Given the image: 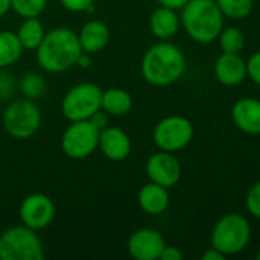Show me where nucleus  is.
<instances>
[{
	"label": "nucleus",
	"instance_id": "nucleus-8",
	"mask_svg": "<svg viewBox=\"0 0 260 260\" xmlns=\"http://www.w3.org/2000/svg\"><path fill=\"white\" fill-rule=\"evenodd\" d=\"M154 143L160 151L178 152L193 139V125L184 116H168L154 128Z\"/></svg>",
	"mask_w": 260,
	"mask_h": 260
},
{
	"label": "nucleus",
	"instance_id": "nucleus-28",
	"mask_svg": "<svg viewBox=\"0 0 260 260\" xmlns=\"http://www.w3.org/2000/svg\"><path fill=\"white\" fill-rule=\"evenodd\" d=\"M61 5L72 12H93L94 0H59Z\"/></svg>",
	"mask_w": 260,
	"mask_h": 260
},
{
	"label": "nucleus",
	"instance_id": "nucleus-31",
	"mask_svg": "<svg viewBox=\"0 0 260 260\" xmlns=\"http://www.w3.org/2000/svg\"><path fill=\"white\" fill-rule=\"evenodd\" d=\"M161 260H181L183 259V253L178 247H174V245H166L161 251Z\"/></svg>",
	"mask_w": 260,
	"mask_h": 260
},
{
	"label": "nucleus",
	"instance_id": "nucleus-3",
	"mask_svg": "<svg viewBox=\"0 0 260 260\" xmlns=\"http://www.w3.org/2000/svg\"><path fill=\"white\" fill-rule=\"evenodd\" d=\"M181 23L193 41L209 44L224 29V14L216 0H190L183 8Z\"/></svg>",
	"mask_w": 260,
	"mask_h": 260
},
{
	"label": "nucleus",
	"instance_id": "nucleus-29",
	"mask_svg": "<svg viewBox=\"0 0 260 260\" xmlns=\"http://www.w3.org/2000/svg\"><path fill=\"white\" fill-rule=\"evenodd\" d=\"M247 76H250L253 82L260 85V50L254 52L247 61Z\"/></svg>",
	"mask_w": 260,
	"mask_h": 260
},
{
	"label": "nucleus",
	"instance_id": "nucleus-14",
	"mask_svg": "<svg viewBox=\"0 0 260 260\" xmlns=\"http://www.w3.org/2000/svg\"><path fill=\"white\" fill-rule=\"evenodd\" d=\"M215 76L216 79L227 87L239 85L247 78V62L239 56V53H225L215 62Z\"/></svg>",
	"mask_w": 260,
	"mask_h": 260
},
{
	"label": "nucleus",
	"instance_id": "nucleus-20",
	"mask_svg": "<svg viewBox=\"0 0 260 260\" xmlns=\"http://www.w3.org/2000/svg\"><path fill=\"white\" fill-rule=\"evenodd\" d=\"M44 35H46L44 27L37 17L24 18V21L20 24L18 32H17V37H18L23 49H29V50H34V49L37 50V47L43 41Z\"/></svg>",
	"mask_w": 260,
	"mask_h": 260
},
{
	"label": "nucleus",
	"instance_id": "nucleus-5",
	"mask_svg": "<svg viewBox=\"0 0 260 260\" xmlns=\"http://www.w3.org/2000/svg\"><path fill=\"white\" fill-rule=\"evenodd\" d=\"M0 259L2 260H43L44 248L35 230L15 225L0 235Z\"/></svg>",
	"mask_w": 260,
	"mask_h": 260
},
{
	"label": "nucleus",
	"instance_id": "nucleus-23",
	"mask_svg": "<svg viewBox=\"0 0 260 260\" xmlns=\"http://www.w3.org/2000/svg\"><path fill=\"white\" fill-rule=\"evenodd\" d=\"M216 3L224 17L232 20H242L253 9V0H216Z\"/></svg>",
	"mask_w": 260,
	"mask_h": 260
},
{
	"label": "nucleus",
	"instance_id": "nucleus-24",
	"mask_svg": "<svg viewBox=\"0 0 260 260\" xmlns=\"http://www.w3.org/2000/svg\"><path fill=\"white\" fill-rule=\"evenodd\" d=\"M20 90L27 99H37L46 91V79L35 72L24 75L20 81Z\"/></svg>",
	"mask_w": 260,
	"mask_h": 260
},
{
	"label": "nucleus",
	"instance_id": "nucleus-18",
	"mask_svg": "<svg viewBox=\"0 0 260 260\" xmlns=\"http://www.w3.org/2000/svg\"><path fill=\"white\" fill-rule=\"evenodd\" d=\"M149 26L152 34L158 38V40H169L172 38L180 27V18L175 14V9L166 8V6H160L157 8L149 20Z\"/></svg>",
	"mask_w": 260,
	"mask_h": 260
},
{
	"label": "nucleus",
	"instance_id": "nucleus-7",
	"mask_svg": "<svg viewBox=\"0 0 260 260\" xmlns=\"http://www.w3.org/2000/svg\"><path fill=\"white\" fill-rule=\"evenodd\" d=\"M102 90L93 82H82L72 87L62 102L61 111L70 122L88 120L98 110H101Z\"/></svg>",
	"mask_w": 260,
	"mask_h": 260
},
{
	"label": "nucleus",
	"instance_id": "nucleus-17",
	"mask_svg": "<svg viewBox=\"0 0 260 260\" xmlns=\"http://www.w3.org/2000/svg\"><path fill=\"white\" fill-rule=\"evenodd\" d=\"M139 204L148 215H161L169 206L168 187L152 181L145 184L139 192Z\"/></svg>",
	"mask_w": 260,
	"mask_h": 260
},
{
	"label": "nucleus",
	"instance_id": "nucleus-33",
	"mask_svg": "<svg viewBox=\"0 0 260 260\" xmlns=\"http://www.w3.org/2000/svg\"><path fill=\"white\" fill-rule=\"evenodd\" d=\"M75 66H78V67H81V69H88V67L91 66V56H90V53L82 50V52L79 53V56H78Z\"/></svg>",
	"mask_w": 260,
	"mask_h": 260
},
{
	"label": "nucleus",
	"instance_id": "nucleus-36",
	"mask_svg": "<svg viewBox=\"0 0 260 260\" xmlns=\"http://www.w3.org/2000/svg\"><path fill=\"white\" fill-rule=\"evenodd\" d=\"M257 259L260 260V251H259V253H257Z\"/></svg>",
	"mask_w": 260,
	"mask_h": 260
},
{
	"label": "nucleus",
	"instance_id": "nucleus-26",
	"mask_svg": "<svg viewBox=\"0 0 260 260\" xmlns=\"http://www.w3.org/2000/svg\"><path fill=\"white\" fill-rule=\"evenodd\" d=\"M245 206L250 215L260 219V181H257L253 187H250L245 198Z\"/></svg>",
	"mask_w": 260,
	"mask_h": 260
},
{
	"label": "nucleus",
	"instance_id": "nucleus-25",
	"mask_svg": "<svg viewBox=\"0 0 260 260\" xmlns=\"http://www.w3.org/2000/svg\"><path fill=\"white\" fill-rule=\"evenodd\" d=\"M46 3L47 0H11V8L20 17L32 18L38 17L44 11Z\"/></svg>",
	"mask_w": 260,
	"mask_h": 260
},
{
	"label": "nucleus",
	"instance_id": "nucleus-9",
	"mask_svg": "<svg viewBox=\"0 0 260 260\" xmlns=\"http://www.w3.org/2000/svg\"><path fill=\"white\" fill-rule=\"evenodd\" d=\"M101 131L90 120L72 122L61 139V148L70 158H85L91 155L99 146Z\"/></svg>",
	"mask_w": 260,
	"mask_h": 260
},
{
	"label": "nucleus",
	"instance_id": "nucleus-1",
	"mask_svg": "<svg viewBox=\"0 0 260 260\" xmlns=\"http://www.w3.org/2000/svg\"><path fill=\"white\" fill-rule=\"evenodd\" d=\"M140 69L148 84L166 87L183 76L186 70V56L180 47L165 40L146 50Z\"/></svg>",
	"mask_w": 260,
	"mask_h": 260
},
{
	"label": "nucleus",
	"instance_id": "nucleus-12",
	"mask_svg": "<svg viewBox=\"0 0 260 260\" xmlns=\"http://www.w3.org/2000/svg\"><path fill=\"white\" fill-rule=\"evenodd\" d=\"M166 242L163 236L152 229H140L134 232L128 239L129 256L136 260L160 259Z\"/></svg>",
	"mask_w": 260,
	"mask_h": 260
},
{
	"label": "nucleus",
	"instance_id": "nucleus-19",
	"mask_svg": "<svg viewBox=\"0 0 260 260\" xmlns=\"http://www.w3.org/2000/svg\"><path fill=\"white\" fill-rule=\"evenodd\" d=\"M133 108V98L126 90L110 88L102 91L101 110L110 116H123Z\"/></svg>",
	"mask_w": 260,
	"mask_h": 260
},
{
	"label": "nucleus",
	"instance_id": "nucleus-16",
	"mask_svg": "<svg viewBox=\"0 0 260 260\" xmlns=\"http://www.w3.org/2000/svg\"><path fill=\"white\" fill-rule=\"evenodd\" d=\"M79 44L84 52L94 53L102 50L110 41V29L104 21L91 20L85 23L78 35Z\"/></svg>",
	"mask_w": 260,
	"mask_h": 260
},
{
	"label": "nucleus",
	"instance_id": "nucleus-27",
	"mask_svg": "<svg viewBox=\"0 0 260 260\" xmlns=\"http://www.w3.org/2000/svg\"><path fill=\"white\" fill-rule=\"evenodd\" d=\"M15 91V79L11 73L0 70V102L8 101Z\"/></svg>",
	"mask_w": 260,
	"mask_h": 260
},
{
	"label": "nucleus",
	"instance_id": "nucleus-13",
	"mask_svg": "<svg viewBox=\"0 0 260 260\" xmlns=\"http://www.w3.org/2000/svg\"><path fill=\"white\" fill-rule=\"evenodd\" d=\"M98 148L107 158L120 161L131 154V140L128 134L120 128L107 126L101 131Z\"/></svg>",
	"mask_w": 260,
	"mask_h": 260
},
{
	"label": "nucleus",
	"instance_id": "nucleus-32",
	"mask_svg": "<svg viewBox=\"0 0 260 260\" xmlns=\"http://www.w3.org/2000/svg\"><path fill=\"white\" fill-rule=\"evenodd\" d=\"M190 0H158L161 6L171 8V9H183L184 5H187Z\"/></svg>",
	"mask_w": 260,
	"mask_h": 260
},
{
	"label": "nucleus",
	"instance_id": "nucleus-15",
	"mask_svg": "<svg viewBox=\"0 0 260 260\" xmlns=\"http://www.w3.org/2000/svg\"><path fill=\"white\" fill-rule=\"evenodd\" d=\"M235 125L247 134H260V101L256 98H242L232 108Z\"/></svg>",
	"mask_w": 260,
	"mask_h": 260
},
{
	"label": "nucleus",
	"instance_id": "nucleus-11",
	"mask_svg": "<svg viewBox=\"0 0 260 260\" xmlns=\"http://www.w3.org/2000/svg\"><path fill=\"white\" fill-rule=\"evenodd\" d=\"M146 175L152 183L163 187H174L181 178V166L172 152L160 151L146 161Z\"/></svg>",
	"mask_w": 260,
	"mask_h": 260
},
{
	"label": "nucleus",
	"instance_id": "nucleus-34",
	"mask_svg": "<svg viewBox=\"0 0 260 260\" xmlns=\"http://www.w3.org/2000/svg\"><path fill=\"white\" fill-rule=\"evenodd\" d=\"M225 257L224 253H221L219 250H216L215 247L209 248L204 254H203V260H222Z\"/></svg>",
	"mask_w": 260,
	"mask_h": 260
},
{
	"label": "nucleus",
	"instance_id": "nucleus-21",
	"mask_svg": "<svg viewBox=\"0 0 260 260\" xmlns=\"http://www.w3.org/2000/svg\"><path fill=\"white\" fill-rule=\"evenodd\" d=\"M23 46L17 34L9 30L0 32V69L12 66L21 56Z\"/></svg>",
	"mask_w": 260,
	"mask_h": 260
},
{
	"label": "nucleus",
	"instance_id": "nucleus-2",
	"mask_svg": "<svg viewBox=\"0 0 260 260\" xmlns=\"http://www.w3.org/2000/svg\"><path fill=\"white\" fill-rule=\"evenodd\" d=\"M82 47L78 35L69 27L49 30L37 47V61L49 73H61L76 64Z\"/></svg>",
	"mask_w": 260,
	"mask_h": 260
},
{
	"label": "nucleus",
	"instance_id": "nucleus-6",
	"mask_svg": "<svg viewBox=\"0 0 260 260\" xmlns=\"http://www.w3.org/2000/svg\"><path fill=\"white\" fill-rule=\"evenodd\" d=\"M5 131L18 140L32 137L41 125V113L32 99H18L11 102L3 113Z\"/></svg>",
	"mask_w": 260,
	"mask_h": 260
},
{
	"label": "nucleus",
	"instance_id": "nucleus-4",
	"mask_svg": "<svg viewBox=\"0 0 260 260\" xmlns=\"http://www.w3.org/2000/svg\"><path fill=\"white\" fill-rule=\"evenodd\" d=\"M251 239V227L245 216L229 213L222 216L212 230V247L225 256L242 253Z\"/></svg>",
	"mask_w": 260,
	"mask_h": 260
},
{
	"label": "nucleus",
	"instance_id": "nucleus-10",
	"mask_svg": "<svg viewBox=\"0 0 260 260\" xmlns=\"http://www.w3.org/2000/svg\"><path fill=\"white\" fill-rule=\"evenodd\" d=\"M18 212L21 222L37 232L50 225L55 216V206L47 195L32 193L23 200Z\"/></svg>",
	"mask_w": 260,
	"mask_h": 260
},
{
	"label": "nucleus",
	"instance_id": "nucleus-30",
	"mask_svg": "<svg viewBox=\"0 0 260 260\" xmlns=\"http://www.w3.org/2000/svg\"><path fill=\"white\" fill-rule=\"evenodd\" d=\"M88 120H90V122H91L98 129H99V131H102L104 128H107V126H108V114H107L104 110H102V111H101V110H98V111H96L90 119H88Z\"/></svg>",
	"mask_w": 260,
	"mask_h": 260
},
{
	"label": "nucleus",
	"instance_id": "nucleus-22",
	"mask_svg": "<svg viewBox=\"0 0 260 260\" xmlns=\"http://www.w3.org/2000/svg\"><path fill=\"white\" fill-rule=\"evenodd\" d=\"M219 46L225 53H239L245 46V37L238 27H224L219 34Z\"/></svg>",
	"mask_w": 260,
	"mask_h": 260
},
{
	"label": "nucleus",
	"instance_id": "nucleus-35",
	"mask_svg": "<svg viewBox=\"0 0 260 260\" xmlns=\"http://www.w3.org/2000/svg\"><path fill=\"white\" fill-rule=\"evenodd\" d=\"M11 9V0H0V17Z\"/></svg>",
	"mask_w": 260,
	"mask_h": 260
}]
</instances>
